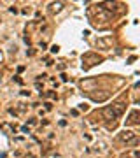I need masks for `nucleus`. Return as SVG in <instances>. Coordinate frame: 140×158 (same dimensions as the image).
I'll return each mask as SVG.
<instances>
[{
  "instance_id": "nucleus-1",
  "label": "nucleus",
  "mask_w": 140,
  "mask_h": 158,
  "mask_svg": "<svg viewBox=\"0 0 140 158\" xmlns=\"http://www.w3.org/2000/svg\"><path fill=\"white\" fill-rule=\"evenodd\" d=\"M123 112H124V104H121V102L112 104V105H105V107L102 109V116H103L107 121L117 120Z\"/></svg>"
},
{
  "instance_id": "nucleus-2",
  "label": "nucleus",
  "mask_w": 140,
  "mask_h": 158,
  "mask_svg": "<svg viewBox=\"0 0 140 158\" xmlns=\"http://www.w3.org/2000/svg\"><path fill=\"white\" fill-rule=\"evenodd\" d=\"M98 61H103V56H100V55H95V53H88V55L82 56V67H93L96 65Z\"/></svg>"
},
{
  "instance_id": "nucleus-3",
  "label": "nucleus",
  "mask_w": 140,
  "mask_h": 158,
  "mask_svg": "<svg viewBox=\"0 0 140 158\" xmlns=\"http://www.w3.org/2000/svg\"><path fill=\"white\" fill-rule=\"evenodd\" d=\"M88 97L91 100H95V102H103V100H107L109 97H111V93H109L107 90H102V91L93 90V91H88Z\"/></svg>"
},
{
  "instance_id": "nucleus-4",
  "label": "nucleus",
  "mask_w": 140,
  "mask_h": 158,
  "mask_svg": "<svg viewBox=\"0 0 140 158\" xmlns=\"http://www.w3.org/2000/svg\"><path fill=\"white\" fill-rule=\"evenodd\" d=\"M119 139H121L123 142H128V144H137V142H138L135 132H131V130H124V132H121V134H119Z\"/></svg>"
},
{
  "instance_id": "nucleus-5",
  "label": "nucleus",
  "mask_w": 140,
  "mask_h": 158,
  "mask_svg": "<svg viewBox=\"0 0 140 158\" xmlns=\"http://www.w3.org/2000/svg\"><path fill=\"white\" fill-rule=\"evenodd\" d=\"M138 111L135 109V111H131L130 112V116H128V120H126V125H138Z\"/></svg>"
},
{
  "instance_id": "nucleus-6",
  "label": "nucleus",
  "mask_w": 140,
  "mask_h": 158,
  "mask_svg": "<svg viewBox=\"0 0 140 158\" xmlns=\"http://www.w3.org/2000/svg\"><path fill=\"white\" fill-rule=\"evenodd\" d=\"M63 2H53L51 5H49V11H51V13H60V11L63 9Z\"/></svg>"
},
{
  "instance_id": "nucleus-7",
  "label": "nucleus",
  "mask_w": 140,
  "mask_h": 158,
  "mask_svg": "<svg viewBox=\"0 0 140 158\" xmlns=\"http://www.w3.org/2000/svg\"><path fill=\"white\" fill-rule=\"evenodd\" d=\"M102 5H103L105 9H114V5H116V4H111V2H105V4H102Z\"/></svg>"
},
{
  "instance_id": "nucleus-8",
  "label": "nucleus",
  "mask_w": 140,
  "mask_h": 158,
  "mask_svg": "<svg viewBox=\"0 0 140 158\" xmlns=\"http://www.w3.org/2000/svg\"><path fill=\"white\" fill-rule=\"evenodd\" d=\"M58 49H60L58 46H53V48H51V51H53V53H58Z\"/></svg>"
}]
</instances>
